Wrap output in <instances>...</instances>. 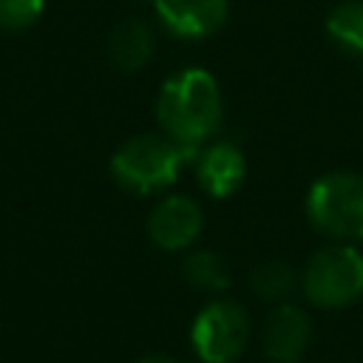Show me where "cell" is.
Masks as SVG:
<instances>
[{
    "mask_svg": "<svg viewBox=\"0 0 363 363\" xmlns=\"http://www.w3.org/2000/svg\"><path fill=\"white\" fill-rule=\"evenodd\" d=\"M306 218L329 238H363V176L337 170L315 179L306 193Z\"/></svg>",
    "mask_w": 363,
    "mask_h": 363,
    "instance_id": "obj_3",
    "label": "cell"
},
{
    "mask_svg": "<svg viewBox=\"0 0 363 363\" xmlns=\"http://www.w3.org/2000/svg\"><path fill=\"white\" fill-rule=\"evenodd\" d=\"M139 363H179V360L170 357V354H145Z\"/></svg>",
    "mask_w": 363,
    "mask_h": 363,
    "instance_id": "obj_15",
    "label": "cell"
},
{
    "mask_svg": "<svg viewBox=\"0 0 363 363\" xmlns=\"http://www.w3.org/2000/svg\"><path fill=\"white\" fill-rule=\"evenodd\" d=\"M156 119L190 159L210 142L224 122V102L216 77L204 68H182L170 74L156 99Z\"/></svg>",
    "mask_w": 363,
    "mask_h": 363,
    "instance_id": "obj_1",
    "label": "cell"
},
{
    "mask_svg": "<svg viewBox=\"0 0 363 363\" xmlns=\"http://www.w3.org/2000/svg\"><path fill=\"white\" fill-rule=\"evenodd\" d=\"M45 0H0V28L23 31L43 17Z\"/></svg>",
    "mask_w": 363,
    "mask_h": 363,
    "instance_id": "obj_14",
    "label": "cell"
},
{
    "mask_svg": "<svg viewBox=\"0 0 363 363\" xmlns=\"http://www.w3.org/2000/svg\"><path fill=\"white\" fill-rule=\"evenodd\" d=\"M153 28L142 17H125L111 31V60L122 71H139L153 57Z\"/></svg>",
    "mask_w": 363,
    "mask_h": 363,
    "instance_id": "obj_10",
    "label": "cell"
},
{
    "mask_svg": "<svg viewBox=\"0 0 363 363\" xmlns=\"http://www.w3.org/2000/svg\"><path fill=\"white\" fill-rule=\"evenodd\" d=\"M264 354L272 363H298L312 343V320L295 303H278L264 323Z\"/></svg>",
    "mask_w": 363,
    "mask_h": 363,
    "instance_id": "obj_8",
    "label": "cell"
},
{
    "mask_svg": "<svg viewBox=\"0 0 363 363\" xmlns=\"http://www.w3.org/2000/svg\"><path fill=\"white\" fill-rule=\"evenodd\" d=\"M247 176V159L238 145L221 139L210 142L204 150L196 156V179L201 190L213 199H227L233 196Z\"/></svg>",
    "mask_w": 363,
    "mask_h": 363,
    "instance_id": "obj_9",
    "label": "cell"
},
{
    "mask_svg": "<svg viewBox=\"0 0 363 363\" xmlns=\"http://www.w3.org/2000/svg\"><path fill=\"white\" fill-rule=\"evenodd\" d=\"M201 227H204V213L199 201L182 193L162 199L147 216V235L164 252H179L193 247L201 235Z\"/></svg>",
    "mask_w": 363,
    "mask_h": 363,
    "instance_id": "obj_6",
    "label": "cell"
},
{
    "mask_svg": "<svg viewBox=\"0 0 363 363\" xmlns=\"http://www.w3.org/2000/svg\"><path fill=\"white\" fill-rule=\"evenodd\" d=\"M326 34L340 48L363 57V0L337 3L326 17Z\"/></svg>",
    "mask_w": 363,
    "mask_h": 363,
    "instance_id": "obj_12",
    "label": "cell"
},
{
    "mask_svg": "<svg viewBox=\"0 0 363 363\" xmlns=\"http://www.w3.org/2000/svg\"><path fill=\"white\" fill-rule=\"evenodd\" d=\"M184 278L204 292H221L230 284V272L213 250H196L184 258Z\"/></svg>",
    "mask_w": 363,
    "mask_h": 363,
    "instance_id": "obj_13",
    "label": "cell"
},
{
    "mask_svg": "<svg viewBox=\"0 0 363 363\" xmlns=\"http://www.w3.org/2000/svg\"><path fill=\"white\" fill-rule=\"evenodd\" d=\"M306 301L318 309H346L363 295V255L352 244L318 250L301 275Z\"/></svg>",
    "mask_w": 363,
    "mask_h": 363,
    "instance_id": "obj_4",
    "label": "cell"
},
{
    "mask_svg": "<svg viewBox=\"0 0 363 363\" xmlns=\"http://www.w3.org/2000/svg\"><path fill=\"white\" fill-rule=\"evenodd\" d=\"M159 23L184 40L216 34L230 17V0H153Z\"/></svg>",
    "mask_w": 363,
    "mask_h": 363,
    "instance_id": "obj_7",
    "label": "cell"
},
{
    "mask_svg": "<svg viewBox=\"0 0 363 363\" xmlns=\"http://www.w3.org/2000/svg\"><path fill=\"white\" fill-rule=\"evenodd\" d=\"M187 159L190 156L173 139L142 133L119 145L111 156V173L125 190L147 196L170 187Z\"/></svg>",
    "mask_w": 363,
    "mask_h": 363,
    "instance_id": "obj_2",
    "label": "cell"
},
{
    "mask_svg": "<svg viewBox=\"0 0 363 363\" xmlns=\"http://www.w3.org/2000/svg\"><path fill=\"white\" fill-rule=\"evenodd\" d=\"M250 343V315L227 298L210 301L190 326V346L201 363H233Z\"/></svg>",
    "mask_w": 363,
    "mask_h": 363,
    "instance_id": "obj_5",
    "label": "cell"
},
{
    "mask_svg": "<svg viewBox=\"0 0 363 363\" xmlns=\"http://www.w3.org/2000/svg\"><path fill=\"white\" fill-rule=\"evenodd\" d=\"M250 286L261 301H272V303H284L292 289L298 286V272L286 264V261H264L252 269L250 275Z\"/></svg>",
    "mask_w": 363,
    "mask_h": 363,
    "instance_id": "obj_11",
    "label": "cell"
}]
</instances>
